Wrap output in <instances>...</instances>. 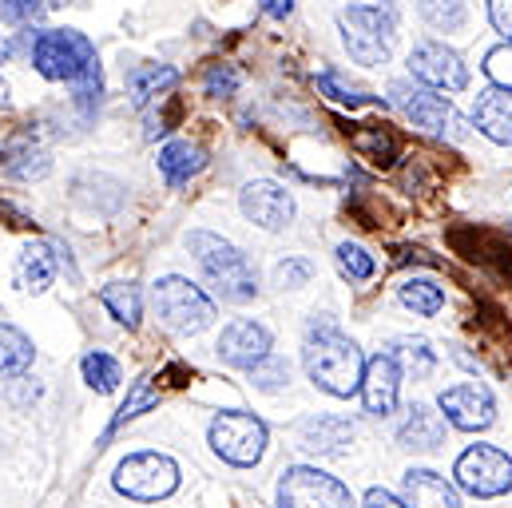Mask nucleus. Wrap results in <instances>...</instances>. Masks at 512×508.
Wrapping results in <instances>:
<instances>
[{"label": "nucleus", "instance_id": "nucleus-1", "mask_svg": "<svg viewBox=\"0 0 512 508\" xmlns=\"http://www.w3.org/2000/svg\"><path fill=\"white\" fill-rule=\"evenodd\" d=\"M302 362H306V374L318 389L334 393V397H354L358 385H362V370H366V358L362 350L334 326V322H310V334H306V350H302Z\"/></svg>", "mask_w": 512, "mask_h": 508}, {"label": "nucleus", "instance_id": "nucleus-2", "mask_svg": "<svg viewBox=\"0 0 512 508\" xmlns=\"http://www.w3.org/2000/svg\"><path fill=\"white\" fill-rule=\"evenodd\" d=\"M338 24H342L346 52L362 68H378L389 60V44L397 36V16L389 0H358L338 16Z\"/></svg>", "mask_w": 512, "mask_h": 508}, {"label": "nucleus", "instance_id": "nucleus-3", "mask_svg": "<svg viewBox=\"0 0 512 508\" xmlns=\"http://www.w3.org/2000/svg\"><path fill=\"white\" fill-rule=\"evenodd\" d=\"M191 251L199 258L207 282L227 298V302H251L258 294V274L251 266V258L231 247L227 239L211 235V231H195L191 235Z\"/></svg>", "mask_w": 512, "mask_h": 508}, {"label": "nucleus", "instance_id": "nucleus-4", "mask_svg": "<svg viewBox=\"0 0 512 508\" xmlns=\"http://www.w3.org/2000/svg\"><path fill=\"white\" fill-rule=\"evenodd\" d=\"M32 64H36V72L44 80H64V84H76V80L100 72L96 44L84 32H72V28L36 32V40H32Z\"/></svg>", "mask_w": 512, "mask_h": 508}, {"label": "nucleus", "instance_id": "nucleus-5", "mask_svg": "<svg viewBox=\"0 0 512 508\" xmlns=\"http://www.w3.org/2000/svg\"><path fill=\"white\" fill-rule=\"evenodd\" d=\"M155 310L175 334H199L215 322V302L179 274L155 282Z\"/></svg>", "mask_w": 512, "mask_h": 508}, {"label": "nucleus", "instance_id": "nucleus-6", "mask_svg": "<svg viewBox=\"0 0 512 508\" xmlns=\"http://www.w3.org/2000/svg\"><path fill=\"white\" fill-rule=\"evenodd\" d=\"M211 449L227 465L251 469V465L262 461V453H266V425L258 421L255 413H243V409L219 413L211 421Z\"/></svg>", "mask_w": 512, "mask_h": 508}, {"label": "nucleus", "instance_id": "nucleus-7", "mask_svg": "<svg viewBox=\"0 0 512 508\" xmlns=\"http://www.w3.org/2000/svg\"><path fill=\"white\" fill-rule=\"evenodd\" d=\"M116 489L131 501H163L179 489V465L167 453H131L116 469Z\"/></svg>", "mask_w": 512, "mask_h": 508}, {"label": "nucleus", "instance_id": "nucleus-8", "mask_svg": "<svg viewBox=\"0 0 512 508\" xmlns=\"http://www.w3.org/2000/svg\"><path fill=\"white\" fill-rule=\"evenodd\" d=\"M278 508H354L350 489L310 465H294L278 481Z\"/></svg>", "mask_w": 512, "mask_h": 508}, {"label": "nucleus", "instance_id": "nucleus-9", "mask_svg": "<svg viewBox=\"0 0 512 508\" xmlns=\"http://www.w3.org/2000/svg\"><path fill=\"white\" fill-rule=\"evenodd\" d=\"M457 485L473 497H501L512 489V457L493 449V445H473L457 457V469H453Z\"/></svg>", "mask_w": 512, "mask_h": 508}, {"label": "nucleus", "instance_id": "nucleus-10", "mask_svg": "<svg viewBox=\"0 0 512 508\" xmlns=\"http://www.w3.org/2000/svg\"><path fill=\"white\" fill-rule=\"evenodd\" d=\"M409 72L413 80H421L425 88H445V92H461L469 84V68L461 64V56L437 40H425L409 52Z\"/></svg>", "mask_w": 512, "mask_h": 508}, {"label": "nucleus", "instance_id": "nucleus-11", "mask_svg": "<svg viewBox=\"0 0 512 508\" xmlns=\"http://www.w3.org/2000/svg\"><path fill=\"white\" fill-rule=\"evenodd\" d=\"M389 96H393V104L413 120L417 127H425V131H445V127H453L457 135H465V124L457 120V112H453V104L445 100V96H437V88H413V84H389Z\"/></svg>", "mask_w": 512, "mask_h": 508}, {"label": "nucleus", "instance_id": "nucleus-12", "mask_svg": "<svg viewBox=\"0 0 512 508\" xmlns=\"http://www.w3.org/2000/svg\"><path fill=\"white\" fill-rule=\"evenodd\" d=\"M437 405H441L445 421L457 425V429H465V433L489 429V425L497 421V401H493V393H489L485 385H477V381H461V385L445 389Z\"/></svg>", "mask_w": 512, "mask_h": 508}, {"label": "nucleus", "instance_id": "nucleus-13", "mask_svg": "<svg viewBox=\"0 0 512 508\" xmlns=\"http://www.w3.org/2000/svg\"><path fill=\"white\" fill-rule=\"evenodd\" d=\"M239 203H243V215H247L251 223H258L262 231H286L290 219H294V199H290V191L278 187V183H270V179L247 183Z\"/></svg>", "mask_w": 512, "mask_h": 508}, {"label": "nucleus", "instance_id": "nucleus-14", "mask_svg": "<svg viewBox=\"0 0 512 508\" xmlns=\"http://www.w3.org/2000/svg\"><path fill=\"white\" fill-rule=\"evenodd\" d=\"M215 350H219V358H223L227 366H235V370H255L258 362L270 354V334H266V326H258L251 318H235L231 326H223Z\"/></svg>", "mask_w": 512, "mask_h": 508}, {"label": "nucleus", "instance_id": "nucleus-15", "mask_svg": "<svg viewBox=\"0 0 512 508\" xmlns=\"http://www.w3.org/2000/svg\"><path fill=\"white\" fill-rule=\"evenodd\" d=\"M397 389H401V370H397V362H393L389 354H374V358L366 362V370H362V385H358L366 409H370L374 417L393 413V409H397Z\"/></svg>", "mask_w": 512, "mask_h": 508}, {"label": "nucleus", "instance_id": "nucleus-16", "mask_svg": "<svg viewBox=\"0 0 512 508\" xmlns=\"http://www.w3.org/2000/svg\"><path fill=\"white\" fill-rule=\"evenodd\" d=\"M350 441H354V421L338 417V413H318V417H306L298 425V445L306 453H318V457H334Z\"/></svg>", "mask_w": 512, "mask_h": 508}, {"label": "nucleus", "instance_id": "nucleus-17", "mask_svg": "<svg viewBox=\"0 0 512 508\" xmlns=\"http://www.w3.org/2000/svg\"><path fill=\"white\" fill-rule=\"evenodd\" d=\"M401 497L405 508H461L457 489L433 469H409L401 477Z\"/></svg>", "mask_w": 512, "mask_h": 508}, {"label": "nucleus", "instance_id": "nucleus-18", "mask_svg": "<svg viewBox=\"0 0 512 508\" xmlns=\"http://www.w3.org/2000/svg\"><path fill=\"white\" fill-rule=\"evenodd\" d=\"M473 124L481 127V135H489L493 143H512V92L489 88V92L477 100Z\"/></svg>", "mask_w": 512, "mask_h": 508}, {"label": "nucleus", "instance_id": "nucleus-19", "mask_svg": "<svg viewBox=\"0 0 512 508\" xmlns=\"http://www.w3.org/2000/svg\"><path fill=\"white\" fill-rule=\"evenodd\" d=\"M207 167V155L199 143L191 139H171L163 151H159V171L167 179V187H183L191 175H199Z\"/></svg>", "mask_w": 512, "mask_h": 508}, {"label": "nucleus", "instance_id": "nucleus-20", "mask_svg": "<svg viewBox=\"0 0 512 508\" xmlns=\"http://www.w3.org/2000/svg\"><path fill=\"white\" fill-rule=\"evenodd\" d=\"M56 278V254L48 243H28L20 258H16V286L20 290H32V294H44Z\"/></svg>", "mask_w": 512, "mask_h": 508}, {"label": "nucleus", "instance_id": "nucleus-21", "mask_svg": "<svg viewBox=\"0 0 512 508\" xmlns=\"http://www.w3.org/2000/svg\"><path fill=\"white\" fill-rule=\"evenodd\" d=\"M401 449H437L441 441H445V417L441 413H433L429 405H413L409 409V421L401 425Z\"/></svg>", "mask_w": 512, "mask_h": 508}, {"label": "nucleus", "instance_id": "nucleus-22", "mask_svg": "<svg viewBox=\"0 0 512 508\" xmlns=\"http://www.w3.org/2000/svg\"><path fill=\"white\" fill-rule=\"evenodd\" d=\"M175 84H179V72H175V68H167V64H139L128 76L131 104H135V108H147L155 96L171 92Z\"/></svg>", "mask_w": 512, "mask_h": 508}, {"label": "nucleus", "instance_id": "nucleus-23", "mask_svg": "<svg viewBox=\"0 0 512 508\" xmlns=\"http://www.w3.org/2000/svg\"><path fill=\"white\" fill-rule=\"evenodd\" d=\"M0 167L16 179H40V175H48V155L40 147H32L28 139H12L8 147H0Z\"/></svg>", "mask_w": 512, "mask_h": 508}, {"label": "nucleus", "instance_id": "nucleus-24", "mask_svg": "<svg viewBox=\"0 0 512 508\" xmlns=\"http://www.w3.org/2000/svg\"><path fill=\"white\" fill-rule=\"evenodd\" d=\"M350 143H354V151H362L366 159H374L378 167H393L397 163V155H401V143H397V135L393 131H385V127H358L354 135H350Z\"/></svg>", "mask_w": 512, "mask_h": 508}, {"label": "nucleus", "instance_id": "nucleus-25", "mask_svg": "<svg viewBox=\"0 0 512 508\" xmlns=\"http://www.w3.org/2000/svg\"><path fill=\"white\" fill-rule=\"evenodd\" d=\"M100 302L112 310V318L120 322V326H128L135 330L139 326V318H143V298H139V290L131 286V282H108L104 290H100Z\"/></svg>", "mask_w": 512, "mask_h": 508}, {"label": "nucleus", "instance_id": "nucleus-26", "mask_svg": "<svg viewBox=\"0 0 512 508\" xmlns=\"http://www.w3.org/2000/svg\"><path fill=\"white\" fill-rule=\"evenodd\" d=\"M401 302H405L413 314L433 318V314H441V306H445V290H441L433 278H409V282H401Z\"/></svg>", "mask_w": 512, "mask_h": 508}, {"label": "nucleus", "instance_id": "nucleus-27", "mask_svg": "<svg viewBox=\"0 0 512 508\" xmlns=\"http://www.w3.org/2000/svg\"><path fill=\"white\" fill-rule=\"evenodd\" d=\"M32 366V342L16 330L0 322V374H24Z\"/></svg>", "mask_w": 512, "mask_h": 508}, {"label": "nucleus", "instance_id": "nucleus-28", "mask_svg": "<svg viewBox=\"0 0 512 508\" xmlns=\"http://www.w3.org/2000/svg\"><path fill=\"white\" fill-rule=\"evenodd\" d=\"M389 358L397 362V370H409L413 378H425V374L437 366V354L429 350L425 338H405V342H397V350H393Z\"/></svg>", "mask_w": 512, "mask_h": 508}, {"label": "nucleus", "instance_id": "nucleus-29", "mask_svg": "<svg viewBox=\"0 0 512 508\" xmlns=\"http://www.w3.org/2000/svg\"><path fill=\"white\" fill-rule=\"evenodd\" d=\"M417 12L437 32H457L465 24V0H417Z\"/></svg>", "mask_w": 512, "mask_h": 508}, {"label": "nucleus", "instance_id": "nucleus-30", "mask_svg": "<svg viewBox=\"0 0 512 508\" xmlns=\"http://www.w3.org/2000/svg\"><path fill=\"white\" fill-rule=\"evenodd\" d=\"M80 370H84V381H88L96 393H112V389L124 381V370H120V362H116L112 354H104V350L88 354Z\"/></svg>", "mask_w": 512, "mask_h": 508}, {"label": "nucleus", "instance_id": "nucleus-31", "mask_svg": "<svg viewBox=\"0 0 512 508\" xmlns=\"http://www.w3.org/2000/svg\"><path fill=\"white\" fill-rule=\"evenodd\" d=\"M159 405V393H155V385H151V378H139L135 385H131L128 401L120 405V413L112 417V425H108V437L116 433V429H124L128 421H135L139 413H147V409H155Z\"/></svg>", "mask_w": 512, "mask_h": 508}, {"label": "nucleus", "instance_id": "nucleus-32", "mask_svg": "<svg viewBox=\"0 0 512 508\" xmlns=\"http://www.w3.org/2000/svg\"><path fill=\"white\" fill-rule=\"evenodd\" d=\"M318 92L330 96V100L342 104V108H366V104H374L370 92H362L358 84H346L338 72H322V76H318Z\"/></svg>", "mask_w": 512, "mask_h": 508}, {"label": "nucleus", "instance_id": "nucleus-33", "mask_svg": "<svg viewBox=\"0 0 512 508\" xmlns=\"http://www.w3.org/2000/svg\"><path fill=\"white\" fill-rule=\"evenodd\" d=\"M338 266H342V274L354 278V282H366V278H374V270H378L374 254L366 251V247H358V243H342V247H338Z\"/></svg>", "mask_w": 512, "mask_h": 508}, {"label": "nucleus", "instance_id": "nucleus-34", "mask_svg": "<svg viewBox=\"0 0 512 508\" xmlns=\"http://www.w3.org/2000/svg\"><path fill=\"white\" fill-rule=\"evenodd\" d=\"M239 84H243V76H239V68H231V64H211L207 76H203V88H207V96H215V100L235 96Z\"/></svg>", "mask_w": 512, "mask_h": 508}, {"label": "nucleus", "instance_id": "nucleus-35", "mask_svg": "<svg viewBox=\"0 0 512 508\" xmlns=\"http://www.w3.org/2000/svg\"><path fill=\"white\" fill-rule=\"evenodd\" d=\"M251 381H255L262 393H274V389H282L286 381H290V366L282 362V358H262L255 370H251Z\"/></svg>", "mask_w": 512, "mask_h": 508}, {"label": "nucleus", "instance_id": "nucleus-36", "mask_svg": "<svg viewBox=\"0 0 512 508\" xmlns=\"http://www.w3.org/2000/svg\"><path fill=\"white\" fill-rule=\"evenodd\" d=\"M310 274H314V266H310L306 258H282V262L274 266V286H278V290H298V286L310 282Z\"/></svg>", "mask_w": 512, "mask_h": 508}, {"label": "nucleus", "instance_id": "nucleus-37", "mask_svg": "<svg viewBox=\"0 0 512 508\" xmlns=\"http://www.w3.org/2000/svg\"><path fill=\"white\" fill-rule=\"evenodd\" d=\"M48 12L44 0H0V20L4 24H36Z\"/></svg>", "mask_w": 512, "mask_h": 508}, {"label": "nucleus", "instance_id": "nucleus-38", "mask_svg": "<svg viewBox=\"0 0 512 508\" xmlns=\"http://www.w3.org/2000/svg\"><path fill=\"white\" fill-rule=\"evenodd\" d=\"M485 76H489L497 88L512 92V44H501V48H493V52L485 56Z\"/></svg>", "mask_w": 512, "mask_h": 508}, {"label": "nucleus", "instance_id": "nucleus-39", "mask_svg": "<svg viewBox=\"0 0 512 508\" xmlns=\"http://www.w3.org/2000/svg\"><path fill=\"white\" fill-rule=\"evenodd\" d=\"M489 20H493V28L512 44V0H489Z\"/></svg>", "mask_w": 512, "mask_h": 508}, {"label": "nucleus", "instance_id": "nucleus-40", "mask_svg": "<svg viewBox=\"0 0 512 508\" xmlns=\"http://www.w3.org/2000/svg\"><path fill=\"white\" fill-rule=\"evenodd\" d=\"M366 508H405V501H397V497L385 493V489H370V493H366Z\"/></svg>", "mask_w": 512, "mask_h": 508}, {"label": "nucleus", "instance_id": "nucleus-41", "mask_svg": "<svg viewBox=\"0 0 512 508\" xmlns=\"http://www.w3.org/2000/svg\"><path fill=\"white\" fill-rule=\"evenodd\" d=\"M258 8H262L266 16H274V20H286V16L294 12V0H258Z\"/></svg>", "mask_w": 512, "mask_h": 508}, {"label": "nucleus", "instance_id": "nucleus-42", "mask_svg": "<svg viewBox=\"0 0 512 508\" xmlns=\"http://www.w3.org/2000/svg\"><path fill=\"white\" fill-rule=\"evenodd\" d=\"M8 56H12V40H8V36H4V32H0V64H4V60H8Z\"/></svg>", "mask_w": 512, "mask_h": 508}, {"label": "nucleus", "instance_id": "nucleus-43", "mask_svg": "<svg viewBox=\"0 0 512 508\" xmlns=\"http://www.w3.org/2000/svg\"><path fill=\"white\" fill-rule=\"evenodd\" d=\"M0 108H8V88L0 84Z\"/></svg>", "mask_w": 512, "mask_h": 508}]
</instances>
